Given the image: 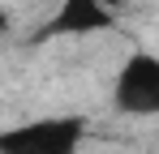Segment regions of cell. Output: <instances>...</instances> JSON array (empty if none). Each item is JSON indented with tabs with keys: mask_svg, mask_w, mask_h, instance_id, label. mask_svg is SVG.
Returning a JSON list of instances; mask_svg holds the SVG:
<instances>
[{
	"mask_svg": "<svg viewBox=\"0 0 159 154\" xmlns=\"http://www.w3.org/2000/svg\"><path fill=\"white\" fill-rule=\"evenodd\" d=\"M86 141V116H34L0 128V154H78Z\"/></svg>",
	"mask_w": 159,
	"mask_h": 154,
	"instance_id": "obj_1",
	"label": "cell"
},
{
	"mask_svg": "<svg viewBox=\"0 0 159 154\" xmlns=\"http://www.w3.org/2000/svg\"><path fill=\"white\" fill-rule=\"evenodd\" d=\"M112 107L133 120L159 116V56L155 51H129L112 77Z\"/></svg>",
	"mask_w": 159,
	"mask_h": 154,
	"instance_id": "obj_2",
	"label": "cell"
},
{
	"mask_svg": "<svg viewBox=\"0 0 159 154\" xmlns=\"http://www.w3.org/2000/svg\"><path fill=\"white\" fill-rule=\"evenodd\" d=\"M129 0H60L56 13L39 26L34 43H52V39H90V34H107L120 26Z\"/></svg>",
	"mask_w": 159,
	"mask_h": 154,
	"instance_id": "obj_3",
	"label": "cell"
},
{
	"mask_svg": "<svg viewBox=\"0 0 159 154\" xmlns=\"http://www.w3.org/2000/svg\"><path fill=\"white\" fill-rule=\"evenodd\" d=\"M9 30H13V17H9V9H4V4H0V39H4V34H9Z\"/></svg>",
	"mask_w": 159,
	"mask_h": 154,
	"instance_id": "obj_4",
	"label": "cell"
}]
</instances>
